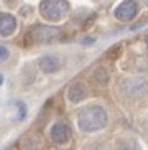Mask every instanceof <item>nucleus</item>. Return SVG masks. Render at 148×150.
<instances>
[{
  "instance_id": "7",
  "label": "nucleus",
  "mask_w": 148,
  "mask_h": 150,
  "mask_svg": "<svg viewBox=\"0 0 148 150\" xmlns=\"http://www.w3.org/2000/svg\"><path fill=\"white\" fill-rule=\"evenodd\" d=\"M51 135L56 142H66L68 137H69V129L66 127V125H63V124H58L51 130Z\"/></svg>"
},
{
  "instance_id": "9",
  "label": "nucleus",
  "mask_w": 148,
  "mask_h": 150,
  "mask_svg": "<svg viewBox=\"0 0 148 150\" xmlns=\"http://www.w3.org/2000/svg\"><path fill=\"white\" fill-rule=\"evenodd\" d=\"M147 43H148V35H147Z\"/></svg>"
},
{
  "instance_id": "4",
  "label": "nucleus",
  "mask_w": 148,
  "mask_h": 150,
  "mask_svg": "<svg viewBox=\"0 0 148 150\" xmlns=\"http://www.w3.org/2000/svg\"><path fill=\"white\" fill-rule=\"evenodd\" d=\"M31 36L36 41H49V40H54V38L59 36V30L49 28V27H36L35 30L31 31Z\"/></svg>"
},
{
  "instance_id": "2",
  "label": "nucleus",
  "mask_w": 148,
  "mask_h": 150,
  "mask_svg": "<svg viewBox=\"0 0 148 150\" xmlns=\"http://www.w3.org/2000/svg\"><path fill=\"white\" fill-rule=\"evenodd\" d=\"M68 10V4L64 0H43L41 13L48 20H59Z\"/></svg>"
},
{
  "instance_id": "3",
  "label": "nucleus",
  "mask_w": 148,
  "mask_h": 150,
  "mask_svg": "<svg viewBox=\"0 0 148 150\" xmlns=\"http://www.w3.org/2000/svg\"><path fill=\"white\" fill-rule=\"evenodd\" d=\"M137 2L135 0H123L122 4L115 8V17L118 20H132L137 15Z\"/></svg>"
},
{
  "instance_id": "6",
  "label": "nucleus",
  "mask_w": 148,
  "mask_h": 150,
  "mask_svg": "<svg viewBox=\"0 0 148 150\" xmlns=\"http://www.w3.org/2000/svg\"><path fill=\"white\" fill-rule=\"evenodd\" d=\"M59 66H61V63H59V59L56 56H43L41 61H39V68L44 73H53V71H56Z\"/></svg>"
},
{
  "instance_id": "5",
  "label": "nucleus",
  "mask_w": 148,
  "mask_h": 150,
  "mask_svg": "<svg viewBox=\"0 0 148 150\" xmlns=\"http://www.w3.org/2000/svg\"><path fill=\"white\" fill-rule=\"evenodd\" d=\"M17 28V22L15 18L8 13H0V35H12Z\"/></svg>"
},
{
  "instance_id": "1",
  "label": "nucleus",
  "mask_w": 148,
  "mask_h": 150,
  "mask_svg": "<svg viewBox=\"0 0 148 150\" xmlns=\"http://www.w3.org/2000/svg\"><path fill=\"white\" fill-rule=\"evenodd\" d=\"M107 124V114L99 106H92L84 109V112L79 115V125L82 130H97Z\"/></svg>"
},
{
  "instance_id": "10",
  "label": "nucleus",
  "mask_w": 148,
  "mask_h": 150,
  "mask_svg": "<svg viewBox=\"0 0 148 150\" xmlns=\"http://www.w3.org/2000/svg\"><path fill=\"white\" fill-rule=\"evenodd\" d=\"M0 83H2V76H0Z\"/></svg>"
},
{
  "instance_id": "8",
  "label": "nucleus",
  "mask_w": 148,
  "mask_h": 150,
  "mask_svg": "<svg viewBox=\"0 0 148 150\" xmlns=\"http://www.w3.org/2000/svg\"><path fill=\"white\" fill-rule=\"evenodd\" d=\"M8 58V50L5 46H0V59H7Z\"/></svg>"
}]
</instances>
